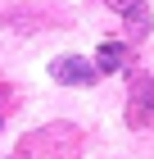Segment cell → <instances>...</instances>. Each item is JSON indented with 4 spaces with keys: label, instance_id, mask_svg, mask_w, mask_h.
<instances>
[{
    "label": "cell",
    "instance_id": "3957f363",
    "mask_svg": "<svg viewBox=\"0 0 154 159\" xmlns=\"http://www.w3.org/2000/svg\"><path fill=\"white\" fill-rule=\"evenodd\" d=\"M104 5L122 14L131 41H145V37H150V23H154V18H150V5H145V0H104Z\"/></svg>",
    "mask_w": 154,
    "mask_h": 159
},
{
    "label": "cell",
    "instance_id": "277c9868",
    "mask_svg": "<svg viewBox=\"0 0 154 159\" xmlns=\"http://www.w3.org/2000/svg\"><path fill=\"white\" fill-rule=\"evenodd\" d=\"M122 64H127V46L122 41H104V46L95 50V68L100 73H118Z\"/></svg>",
    "mask_w": 154,
    "mask_h": 159
},
{
    "label": "cell",
    "instance_id": "6da1fadb",
    "mask_svg": "<svg viewBox=\"0 0 154 159\" xmlns=\"http://www.w3.org/2000/svg\"><path fill=\"white\" fill-rule=\"evenodd\" d=\"M127 127L136 132L154 127V77L145 68H127Z\"/></svg>",
    "mask_w": 154,
    "mask_h": 159
},
{
    "label": "cell",
    "instance_id": "7a4b0ae2",
    "mask_svg": "<svg viewBox=\"0 0 154 159\" xmlns=\"http://www.w3.org/2000/svg\"><path fill=\"white\" fill-rule=\"evenodd\" d=\"M50 77L64 86H91L100 77V68H95V59H82V55H59L50 64Z\"/></svg>",
    "mask_w": 154,
    "mask_h": 159
}]
</instances>
